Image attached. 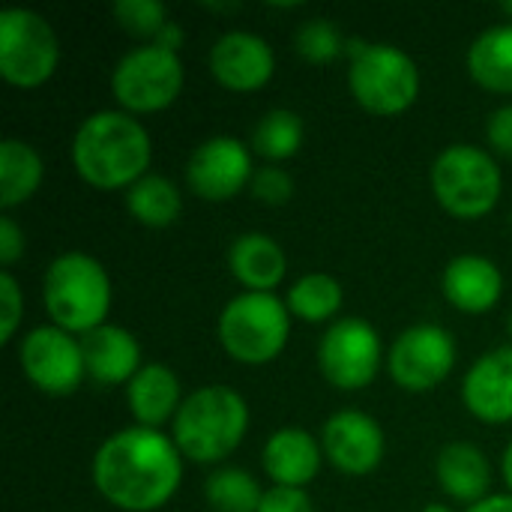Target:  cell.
I'll return each mask as SVG.
<instances>
[{
    "instance_id": "cell-26",
    "label": "cell",
    "mask_w": 512,
    "mask_h": 512,
    "mask_svg": "<svg viewBox=\"0 0 512 512\" xmlns=\"http://www.w3.org/2000/svg\"><path fill=\"white\" fill-rule=\"evenodd\" d=\"M342 285L330 273H306L288 288V312L306 324H324L342 309Z\"/></svg>"
},
{
    "instance_id": "cell-23",
    "label": "cell",
    "mask_w": 512,
    "mask_h": 512,
    "mask_svg": "<svg viewBox=\"0 0 512 512\" xmlns=\"http://www.w3.org/2000/svg\"><path fill=\"white\" fill-rule=\"evenodd\" d=\"M468 72L483 90L512 96V24H495L471 42Z\"/></svg>"
},
{
    "instance_id": "cell-17",
    "label": "cell",
    "mask_w": 512,
    "mask_h": 512,
    "mask_svg": "<svg viewBox=\"0 0 512 512\" xmlns=\"http://www.w3.org/2000/svg\"><path fill=\"white\" fill-rule=\"evenodd\" d=\"M321 462H324L321 444L312 438V432L300 426L276 429L261 453L264 474L279 489H306L318 477Z\"/></svg>"
},
{
    "instance_id": "cell-33",
    "label": "cell",
    "mask_w": 512,
    "mask_h": 512,
    "mask_svg": "<svg viewBox=\"0 0 512 512\" xmlns=\"http://www.w3.org/2000/svg\"><path fill=\"white\" fill-rule=\"evenodd\" d=\"M258 512H315L312 510V498L306 495V489H279L273 486L270 492H264V501Z\"/></svg>"
},
{
    "instance_id": "cell-32",
    "label": "cell",
    "mask_w": 512,
    "mask_h": 512,
    "mask_svg": "<svg viewBox=\"0 0 512 512\" xmlns=\"http://www.w3.org/2000/svg\"><path fill=\"white\" fill-rule=\"evenodd\" d=\"M24 318V291L18 285V279L3 270L0 273V342L9 345L21 327Z\"/></svg>"
},
{
    "instance_id": "cell-40",
    "label": "cell",
    "mask_w": 512,
    "mask_h": 512,
    "mask_svg": "<svg viewBox=\"0 0 512 512\" xmlns=\"http://www.w3.org/2000/svg\"><path fill=\"white\" fill-rule=\"evenodd\" d=\"M501 12H504L507 18H512V3H504V6H501Z\"/></svg>"
},
{
    "instance_id": "cell-14",
    "label": "cell",
    "mask_w": 512,
    "mask_h": 512,
    "mask_svg": "<svg viewBox=\"0 0 512 512\" xmlns=\"http://www.w3.org/2000/svg\"><path fill=\"white\" fill-rule=\"evenodd\" d=\"M321 450L336 471L348 477H366L384 462V429L363 411H336L321 429Z\"/></svg>"
},
{
    "instance_id": "cell-39",
    "label": "cell",
    "mask_w": 512,
    "mask_h": 512,
    "mask_svg": "<svg viewBox=\"0 0 512 512\" xmlns=\"http://www.w3.org/2000/svg\"><path fill=\"white\" fill-rule=\"evenodd\" d=\"M423 512H453V510H450V507H444V504H429Z\"/></svg>"
},
{
    "instance_id": "cell-20",
    "label": "cell",
    "mask_w": 512,
    "mask_h": 512,
    "mask_svg": "<svg viewBox=\"0 0 512 512\" xmlns=\"http://www.w3.org/2000/svg\"><path fill=\"white\" fill-rule=\"evenodd\" d=\"M228 270L246 291L273 294V288H279L288 276V255L270 234L249 231L231 243Z\"/></svg>"
},
{
    "instance_id": "cell-27",
    "label": "cell",
    "mask_w": 512,
    "mask_h": 512,
    "mask_svg": "<svg viewBox=\"0 0 512 512\" xmlns=\"http://www.w3.org/2000/svg\"><path fill=\"white\" fill-rule=\"evenodd\" d=\"M306 138L303 117L288 108H273L261 114L252 132V150L267 162H285L300 153Z\"/></svg>"
},
{
    "instance_id": "cell-2",
    "label": "cell",
    "mask_w": 512,
    "mask_h": 512,
    "mask_svg": "<svg viewBox=\"0 0 512 512\" xmlns=\"http://www.w3.org/2000/svg\"><path fill=\"white\" fill-rule=\"evenodd\" d=\"M150 156V132L120 108L90 114L72 138V165L78 177L102 192L129 189L147 177Z\"/></svg>"
},
{
    "instance_id": "cell-21",
    "label": "cell",
    "mask_w": 512,
    "mask_h": 512,
    "mask_svg": "<svg viewBox=\"0 0 512 512\" xmlns=\"http://www.w3.org/2000/svg\"><path fill=\"white\" fill-rule=\"evenodd\" d=\"M435 477L447 498L474 507L489 498L492 465L477 444L453 441V444L441 447V453L435 459Z\"/></svg>"
},
{
    "instance_id": "cell-28",
    "label": "cell",
    "mask_w": 512,
    "mask_h": 512,
    "mask_svg": "<svg viewBox=\"0 0 512 512\" xmlns=\"http://www.w3.org/2000/svg\"><path fill=\"white\" fill-rule=\"evenodd\" d=\"M204 498L213 512H258L264 492L243 468H219L204 483Z\"/></svg>"
},
{
    "instance_id": "cell-1",
    "label": "cell",
    "mask_w": 512,
    "mask_h": 512,
    "mask_svg": "<svg viewBox=\"0 0 512 512\" xmlns=\"http://www.w3.org/2000/svg\"><path fill=\"white\" fill-rule=\"evenodd\" d=\"M180 480L183 456L159 429H123L93 456L96 492L123 512L162 510L180 489Z\"/></svg>"
},
{
    "instance_id": "cell-37",
    "label": "cell",
    "mask_w": 512,
    "mask_h": 512,
    "mask_svg": "<svg viewBox=\"0 0 512 512\" xmlns=\"http://www.w3.org/2000/svg\"><path fill=\"white\" fill-rule=\"evenodd\" d=\"M468 512H512V495H489L486 501L468 507Z\"/></svg>"
},
{
    "instance_id": "cell-3",
    "label": "cell",
    "mask_w": 512,
    "mask_h": 512,
    "mask_svg": "<svg viewBox=\"0 0 512 512\" xmlns=\"http://www.w3.org/2000/svg\"><path fill=\"white\" fill-rule=\"evenodd\" d=\"M246 432L249 405L225 384H210L186 396L171 423V441L180 456L195 465H216L228 459L243 444Z\"/></svg>"
},
{
    "instance_id": "cell-13",
    "label": "cell",
    "mask_w": 512,
    "mask_h": 512,
    "mask_svg": "<svg viewBox=\"0 0 512 512\" xmlns=\"http://www.w3.org/2000/svg\"><path fill=\"white\" fill-rule=\"evenodd\" d=\"M252 153L231 135L201 141L186 162V183L201 201H231L252 180Z\"/></svg>"
},
{
    "instance_id": "cell-30",
    "label": "cell",
    "mask_w": 512,
    "mask_h": 512,
    "mask_svg": "<svg viewBox=\"0 0 512 512\" xmlns=\"http://www.w3.org/2000/svg\"><path fill=\"white\" fill-rule=\"evenodd\" d=\"M111 15L126 33L138 39H150V42L168 24V9L159 0H117L111 6Z\"/></svg>"
},
{
    "instance_id": "cell-11",
    "label": "cell",
    "mask_w": 512,
    "mask_h": 512,
    "mask_svg": "<svg viewBox=\"0 0 512 512\" xmlns=\"http://www.w3.org/2000/svg\"><path fill=\"white\" fill-rule=\"evenodd\" d=\"M456 366V339L441 324H414L393 342L387 369L396 387L408 393H429L450 378Z\"/></svg>"
},
{
    "instance_id": "cell-38",
    "label": "cell",
    "mask_w": 512,
    "mask_h": 512,
    "mask_svg": "<svg viewBox=\"0 0 512 512\" xmlns=\"http://www.w3.org/2000/svg\"><path fill=\"white\" fill-rule=\"evenodd\" d=\"M501 468H504V480H507V486H510V492H512V441H510V447H507V453H504Z\"/></svg>"
},
{
    "instance_id": "cell-25",
    "label": "cell",
    "mask_w": 512,
    "mask_h": 512,
    "mask_svg": "<svg viewBox=\"0 0 512 512\" xmlns=\"http://www.w3.org/2000/svg\"><path fill=\"white\" fill-rule=\"evenodd\" d=\"M126 210L147 228H168L183 213V195L177 183L162 174H147L126 189Z\"/></svg>"
},
{
    "instance_id": "cell-41",
    "label": "cell",
    "mask_w": 512,
    "mask_h": 512,
    "mask_svg": "<svg viewBox=\"0 0 512 512\" xmlns=\"http://www.w3.org/2000/svg\"><path fill=\"white\" fill-rule=\"evenodd\" d=\"M507 327H510V336H512V312H510V321H507Z\"/></svg>"
},
{
    "instance_id": "cell-9",
    "label": "cell",
    "mask_w": 512,
    "mask_h": 512,
    "mask_svg": "<svg viewBox=\"0 0 512 512\" xmlns=\"http://www.w3.org/2000/svg\"><path fill=\"white\" fill-rule=\"evenodd\" d=\"M60 63L54 27L33 9L0 12V75L6 84L33 90L42 87Z\"/></svg>"
},
{
    "instance_id": "cell-15",
    "label": "cell",
    "mask_w": 512,
    "mask_h": 512,
    "mask_svg": "<svg viewBox=\"0 0 512 512\" xmlns=\"http://www.w3.org/2000/svg\"><path fill=\"white\" fill-rule=\"evenodd\" d=\"M213 78L234 93H255L270 84L276 72V54L267 39L249 30H231L210 48Z\"/></svg>"
},
{
    "instance_id": "cell-7",
    "label": "cell",
    "mask_w": 512,
    "mask_h": 512,
    "mask_svg": "<svg viewBox=\"0 0 512 512\" xmlns=\"http://www.w3.org/2000/svg\"><path fill=\"white\" fill-rule=\"evenodd\" d=\"M219 342L243 366L273 363L291 336V312L276 294L243 291L219 312Z\"/></svg>"
},
{
    "instance_id": "cell-35",
    "label": "cell",
    "mask_w": 512,
    "mask_h": 512,
    "mask_svg": "<svg viewBox=\"0 0 512 512\" xmlns=\"http://www.w3.org/2000/svg\"><path fill=\"white\" fill-rule=\"evenodd\" d=\"M24 255V231L12 216H0V264L3 270L15 267Z\"/></svg>"
},
{
    "instance_id": "cell-24",
    "label": "cell",
    "mask_w": 512,
    "mask_h": 512,
    "mask_svg": "<svg viewBox=\"0 0 512 512\" xmlns=\"http://www.w3.org/2000/svg\"><path fill=\"white\" fill-rule=\"evenodd\" d=\"M42 177H45L42 159L27 141L6 138L0 144V204L6 210L30 201L39 192Z\"/></svg>"
},
{
    "instance_id": "cell-22",
    "label": "cell",
    "mask_w": 512,
    "mask_h": 512,
    "mask_svg": "<svg viewBox=\"0 0 512 512\" xmlns=\"http://www.w3.org/2000/svg\"><path fill=\"white\" fill-rule=\"evenodd\" d=\"M126 402L135 417V426L162 429L165 423H174L183 405L180 378L162 363H144L141 372L126 384Z\"/></svg>"
},
{
    "instance_id": "cell-4",
    "label": "cell",
    "mask_w": 512,
    "mask_h": 512,
    "mask_svg": "<svg viewBox=\"0 0 512 512\" xmlns=\"http://www.w3.org/2000/svg\"><path fill=\"white\" fill-rule=\"evenodd\" d=\"M42 303L54 327L84 336L105 324L111 309V279L87 252L57 255L42 279Z\"/></svg>"
},
{
    "instance_id": "cell-19",
    "label": "cell",
    "mask_w": 512,
    "mask_h": 512,
    "mask_svg": "<svg viewBox=\"0 0 512 512\" xmlns=\"http://www.w3.org/2000/svg\"><path fill=\"white\" fill-rule=\"evenodd\" d=\"M441 288L453 309L465 315H486L504 294V273L483 255H459L447 264Z\"/></svg>"
},
{
    "instance_id": "cell-18",
    "label": "cell",
    "mask_w": 512,
    "mask_h": 512,
    "mask_svg": "<svg viewBox=\"0 0 512 512\" xmlns=\"http://www.w3.org/2000/svg\"><path fill=\"white\" fill-rule=\"evenodd\" d=\"M81 354L87 366V378L102 387L129 384L141 372V345L138 339L117 324H102L81 336Z\"/></svg>"
},
{
    "instance_id": "cell-31",
    "label": "cell",
    "mask_w": 512,
    "mask_h": 512,
    "mask_svg": "<svg viewBox=\"0 0 512 512\" xmlns=\"http://www.w3.org/2000/svg\"><path fill=\"white\" fill-rule=\"evenodd\" d=\"M249 192L255 201L261 204H270V207H279V204H288L291 195H294V180L285 168L279 165H267V168H255L252 180H249Z\"/></svg>"
},
{
    "instance_id": "cell-5",
    "label": "cell",
    "mask_w": 512,
    "mask_h": 512,
    "mask_svg": "<svg viewBox=\"0 0 512 512\" xmlns=\"http://www.w3.org/2000/svg\"><path fill=\"white\" fill-rule=\"evenodd\" d=\"M348 90L360 108L378 117L408 111L420 96L417 63L390 42H348Z\"/></svg>"
},
{
    "instance_id": "cell-29",
    "label": "cell",
    "mask_w": 512,
    "mask_h": 512,
    "mask_svg": "<svg viewBox=\"0 0 512 512\" xmlns=\"http://www.w3.org/2000/svg\"><path fill=\"white\" fill-rule=\"evenodd\" d=\"M345 36L330 18H309L297 27L294 33V48L306 63H333L345 51Z\"/></svg>"
},
{
    "instance_id": "cell-36",
    "label": "cell",
    "mask_w": 512,
    "mask_h": 512,
    "mask_svg": "<svg viewBox=\"0 0 512 512\" xmlns=\"http://www.w3.org/2000/svg\"><path fill=\"white\" fill-rule=\"evenodd\" d=\"M183 39H186V33H183V27L177 24V21H171L168 18V24L156 33V39H153V45H159V48H165V51H180L183 48Z\"/></svg>"
},
{
    "instance_id": "cell-8",
    "label": "cell",
    "mask_w": 512,
    "mask_h": 512,
    "mask_svg": "<svg viewBox=\"0 0 512 512\" xmlns=\"http://www.w3.org/2000/svg\"><path fill=\"white\" fill-rule=\"evenodd\" d=\"M183 90V60L153 42L123 54L111 72V96L126 114H156L177 102Z\"/></svg>"
},
{
    "instance_id": "cell-34",
    "label": "cell",
    "mask_w": 512,
    "mask_h": 512,
    "mask_svg": "<svg viewBox=\"0 0 512 512\" xmlns=\"http://www.w3.org/2000/svg\"><path fill=\"white\" fill-rule=\"evenodd\" d=\"M486 138L498 156H510L512 159V105H501L489 114Z\"/></svg>"
},
{
    "instance_id": "cell-16",
    "label": "cell",
    "mask_w": 512,
    "mask_h": 512,
    "mask_svg": "<svg viewBox=\"0 0 512 512\" xmlns=\"http://www.w3.org/2000/svg\"><path fill=\"white\" fill-rule=\"evenodd\" d=\"M462 402L480 423H512V345L492 348L468 369Z\"/></svg>"
},
{
    "instance_id": "cell-6",
    "label": "cell",
    "mask_w": 512,
    "mask_h": 512,
    "mask_svg": "<svg viewBox=\"0 0 512 512\" xmlns=\"http://www.w3.org/2000/svg\"><path fill=\"white\" fill-rule=\"evenodd\" d=\"M429 180L438 204L465 222L489 216L498 207L504 189L495 156L474 144H450L441 150Z\"/></svg>"
},
{
    "instance_id": "cell-10",
    "label": "cell",
    "mask_w": 512,
    "mask_h": 512,
    "mask_svg": "<svg viewBox=\"0 0 512 512\" xmlns=\"http://www.w3.org/2000/svg\"><path fill=\"white\" fill-rule=\"evenodd\" d=\"M381 336L363 318H339L318 345L321 375L345 393L366 390L381 372Z\"/></svg>"
},
{
    "instance_id": "cell-12",
    "label": "cell",
    "mask_w": 512,
    "mask_h": 512,
    "mask_svg": "<svg viewBox=\"0 0 512 512\" xmlns=\"http://www.w3.org/2000/svg\"><path fill=\"white\" fill-rule=\"evenodd\" d=\"M18 363L27 381L48 396H69L81 387L87 366L81 354V339L45 324L33 327L18 345Z\"/></svg>"
}]
</instances>
